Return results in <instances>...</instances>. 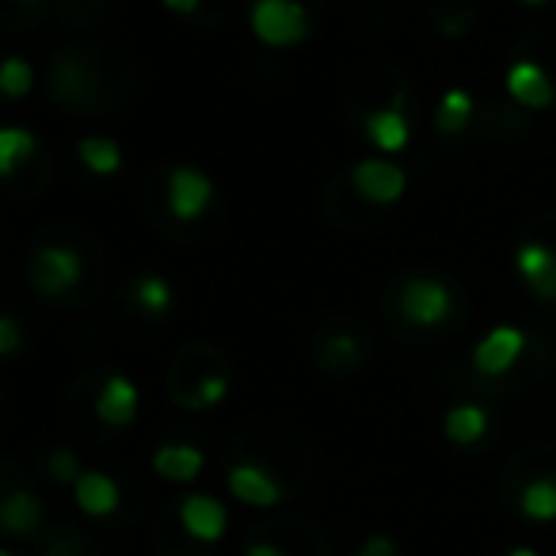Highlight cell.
Segmentation results:
<instances>
[{"label": "cell", "instance_id": "obj_5", "mask_svg": "<svg viewBox=\"0 0 556 556\" xmlns=\"http://www.w3.org/2000/svg\"><path fill=\"white\" fill-rule=\"evenodd\" d=\"M214 202V179L199 168H187L176 164L168 172V210L179 222H194V217L206 214V206Z\"/></svg>", "mask_w": 556, "mask_h": 556}, {"label": "cell", "instance_id": "obj_2", "mask_svg": "<svg viewBox=\"0 0 556 556\" xmlns=\"http://www.w3.org/2000/svg\"><path fill=\"white\" fill-rule=\"evenodd\" d=\"M454 290L442 282V278H427V275H412L401 287V317L408 320L412 328H424V332H434V328H446L454 320Z\"/></svg>", "mask_w": 556, "mask_h": 556}, {"label": "cell", "instance_id": "obj_13", "mask_svg": "<svg viewBox=\"0 0 556 556\" xmlns=\"http://www.w3.org/2000/svg\"><path fill=\"white\" fill-rule=\"evenodd\" d=\"M206 469V457L199 446H187V442H164L153 450V472L168 484H191L199 472Z\"/></svg>", "mask_w": 556, "mask_h": 556}, {"label": "cell", "instance_id": "obj_31", "mask_svg": "<svg viewBox=\"0 0 556 556\" xmlns=\"http://www.w3.org/2000/svg\"><path fill=\"white\" fill-rule=\"evenodd\" d=\"M20 4H39V0H20Z\"/></svg>", "mask_w": 556, "mask_h": 556}, {"label": "cell", "instance_id": "obj_29", "mask_svg": "<svg viewBox=\"0 0 556 556\" xmlns=\"http://www.w3.org/2000/svg\"><path fill=\"white\" fill-rule=\"evenodd\" d=\"M507 556H541V553H533V548L530 545H515V548H510V553Z\"/></svg>", "mask_w": 556, "mask_h": 556}, {"label": "cell", "instance_id": "obj_7", "mask_svg": "<svg viewBox=\"0 0 556 556\" xmlns=\"http://www.w3.org/2000/svg\"><path fill=\"white\" fill-rule=\"evenodd\" d=\"M515 270L538 302H556V252L541 240H522L515 248Z\"/></svg>", "mask_w": 556, "mask_h": 556}, {"label": "cell", "instance_id": "obj_17", "mask_svg": "<svg viewBox=\"0 0 556 556\" xmlns=\"http://www.w3.org/2000/svg\"><path fill=\"white\" fill-rule=\"evenodd\" d=\"M130 298L149 317H168V309L176 305V290H172V282L164 275H138L130 287Z\"/></svg>", "mask_w": 556, "mask_h": 556}, {"label": "cell", "instance_id": "obj_27", "mask_svg": "<svg viewBox=\"0 0 556 556\" xmlns=\"http://www.w3.org/2000/svg\"><path fill=\"white\" fill-rule=\"evenodd\" d=\"M202 0H164V9L176 12V16H191V12H199Z\"/></svg>", "mask_w": 556, "mask_h": 556}, {"label": "cell", "instance_id": "obj_26", "mask_svg": "<svg viewBox=\"0 0 556 556\" xmlns=\"http://www.w3.org/2000/svg\"><path fill=\"white\" fill-rule=\"evenodd\" d=\"M355 556H401V545H396L389 533H374V538H366L363 545H358Z\"/></svg>", "mask_w": 556, "mask_h": 556}, {"label": "cell", "instance_id": "obj_8", "mask_svg": "<svg viewBox=\"0 0 556 556\" xmlns=\"http://www.w3.org/2000/svg\"><path fill=\"white\" fill-rule=\"evenodd\" d=\"M179 522H184V530L191 533L194 541L214 545V541H222L225 530H229V510H225V503L214 500V495L191 492L179 503Z\"/></svg>", "mask_w": 556, "mask_h": 556}, {"label": "cell", "instance_id": "obj_4", "mask_svg": "<svg viewBox=\"0 0 556 556\" xmlns=\"http://www.w3.org/2000/svg\"><path fill=\"white\" fill-rule=\"evenodd\" d=\"M351 187H355L358 199L374 202V206H393L404 194V187H408V176L389 156H363L351 168Z\"/></svg>", "mask_w": 556, "mask_h": 556}, {"label": "cell", "instance_id": "obj_11", "mask_svg": "<svg viewBox=\"0 0 556 556\" xmlns=\"http://www.w3.org/2000/svg\"><path fill=\"white\" fill-rule=\"evenodd\" d=\"M366 138L378 153L393 156V153H404L412 141V118L408 111L401 108V100L393 108H378L366 115Z\"/></svg>", "mask_w": 556, "mask_h": 556}, {"label": "cell", "instance_id": "obj_16", "mask_svg": "<svg viewBox=\"0 0 556 556\" xmlns=\"http://www.w3.org/2000/svg\"><path fill=\"white\" fill-rule=\"evenodd\" d=\"M442 434L450 446H477L488 434V412L480 404H457L442 419Z\"/></svg>", "mask_w": 556, "mask_h": 556}, {"label": "cell", "instance_id": "obj_10", "mask_svg": "<svg viewBox=\"0 0 556 556\" xmlns=\"http://www.w3.org/2000/svg\"><path fill=\"white\" fill-rule=\"evenodd\" d=\"M225 484H229L232 500L248 503V507L267 510V507H275V503H282V484H278L267 469H260V465H248V462L232 465Z\"/></svg>", "mask_w": 556, "mask_h": 556}, {"label": "cell", "instance_id": "obj_28", "mask_svg": "<svg viewBox=\"0 0 556 556\" xmlns=\"http://www.w3.org/2000/svg\"><path fill=\"white\" fill-rule=\"evenodd\" d=\"M244 556H290V553H282V548L267 545V541H255V545L244 548Z\"/></svg>", "mask_w": 556, "mask_h": 556}, {"label": "cell", "instance_id": "obj_9", "mask_svg": "<svg viewBox=\"0 0 556 556\" xmlns=\"http://www.w3.org/2000/svg\"><path fill=\"white\" fill-rule=\"evenodd\" d=\"M507 96L526 111H545L556 100V85L538 62H515L507 70Z\"/></svg>", "mask_w": 556, "mask_h": 556}, {"label": "cell", "instance_id": "obj_1", "mask_svg": "<svg viewBox=\"0 0 556 556\" xmlns=\"http://www.w3.org/2000/svg\"><path fill=\"white\" fill-rule=\"evenodd\" d=\"M248 24H252V35L263 47L275 50L302 47L313 31V20L302 0H255Z\"/></svg>", "mask_w": 556, "mask_h": 556}, {"label": "cell", "instance_id": "obj_24", "mask_svg": "<svg viewBox=\"0 0 556 556\" xmlns=\"http://www.w3.org/2000/svg\"><path fill=\"white\" fill-rule=\"evenodd\" d=\"M47 469L54 480H62V484H77L80 477H85V469H80V457L73 454V450H50L47 457Z\"/></svg>", "mask_w": 556, "mask_h": 556}, {"label": "cell", "instance_id": "obj_12", "mask_svg": "<svg viewBox=\"0 0 556 556\" xmlns=\"http://www.w3.org/2000/svg\"><path fill=\"white\" fill-rule=\"evenodd\" d=\"M138 408H141L138 386L130 378H123V374H111L103 381L100 396H96V416L108 427H130L138 419Z\"/></svg>", "mask_w": 556, "mask_h": 556}, {"label": "cell", "instance_id": "obj_21", "mask_svg": "<svg viewBox=\"0 0 556 556\" xmlns=\"http://www.w3.org/2000/svg\"><path fill=\"white\" fill-rule=\"evenodd\" d=\"M35 153H39V141L24 126H9V130L0 134V172L4 176H16L20 164H27Z\"/></svg>", "mask_w": 556, "mask_h": 556}, {"label": "cell", "instance_id": "obj_19", "mask_svg": "<svg viewBox=\"0 0 556 556\" xmlns=\"http://www.w3.org/2000/svg\"><path fill=\"white\" fill-rule=\"evenodd\" d=\"M518 507L533 522H556V477H538L522 488Z\"/></svg>", "mask_w": 556, "mask_h": 556}, {"label": "cell", "instance_id": "obj_23", "mask_svg": "<svg viewBox=\"0 0 556 556\" xmlns=\"http://www.w3.org/2000/svg\"><path fill=\"white\" fill-rule=\"evenodd\" d=\"M225 393H229V378H225V374H210V378H202V386L194 389V393L179 396V404L191 412H206V408H217V404L225 401Z\"/></svg>", "mask_w": 556, "mask_h": 556}, {"label": "cell", "instance_id": "obj_25", "mask_svg": "<svg viewBox=\"0 0 556 556\" xmlns=\"http://www.w3.org/2000/svg\"><path fill=\"white\" fill-rule=\"evenodd\" d=\"M20 348H24V332H20V320L16 317H0V355L12 358Z\"/></svg>", "mask_w": 556, "mask_h": 556}, {"label": "cell", "instance_id": "obj_18", "mask_svg": "<svg viewBox=\"0 0 556 556\" xmlns=\"http://www.w3.org/2000/svg\"><path fill=\"white\" fill-rule=\"evenodd\" d=\"M472 111H477L472 96L465 92V88H450V92H442L439 108H434V130H439L442 138H454V134H462L465 126H469Z\"/></svg>", "mask_w": 556, "mask_h": 556}, {"label": "cell", "instance_id": "obj_20", "mask_svg": "<svg viewBox=\"0 0 556 556\" xmlns=\"http://www.w3.org/2000/svg\"><path fill=\"white\" fill-rule=\"evenodd\" d=\"M77 156L92 176H115L123 168V149L111 138H80Z\"/></svg>", "mask_w": 556, "mask_h": 556}, {"label": "cell", "instance_id": "obj_15", "mask_svg": "<svg viewBox=\"0 0 556 556\" xmlns=\"http://www.w3.org/2000/svg\"><path fill=\"white\" fill-rule=\"evenodd\" d=\"M42 522V503L35 500L31 492H24V488H12L9 495H4V503H0V526H4V533H12V538H31L35 530H39Z\"/></svg>", "mask_w": 556, "mask_h": 556}, {"label": "cell", "instance_id": "obj_14", "mask_svg": "<svg viewBox=\"0 0 556 556\" xmlns=\"http://www.w3.org/2000/svg\"><path fill=\"white\" fill-rule=\"evenodd\" d=\"M73 500L85 510L88 518H108L118 510V484L108 472H85V477L73 484Z\"/></svg>", "mask_w": 556, "mask_h": 556}, {"label": "cell", "instance_id": "obj_3", "mask_svg": "<svg viewBox=\"0 0 556 556\" xmlns=\"http://www.w3.org/2000/svg\"><path fill=\"white\" fill-rule=\"evenodd\" d=\"M31 287L35 294L42 298H65L80 287V278H85V255L77 248H65V244H42L39 252L31 255Z\"/></svg>", "mask_w": 556, "mask_h": 556}, {"label": "cell", "instance_id": "obj_22", "mask_svg": "<svg viewBox=\"0 0 556 556\" xmlns=\"http://www.w3.org/2000/svg\"><path fill=\"white\" fill-rule=\"evenodd\" d=\"M31 85H35V70L27 58L12 54L9 62L0 65V92L9 96V100H24V96L31 92Z\"/></svg>", "mask_w": 556, "mask_h": 556}, {"label": "cell", "instance_id": "obj_6", "mask_svg": "<svg viewBox=\"0 0 556 556\" xmlns=\"http://www.w3.org/2000/svg\"><path fill=\"white\" fill-rule=\"evenodd\" d=\"M522 348H526V332H522V328L495 325L492 332H488L484 340L472 348V370H477L480 378H503V374H507L510 366L518 363Z\"/></svg>", "mask_w": 556, "mask_h": 556}, {"label": "cell", "instance_id": "obj_30", "mask_svg": "<svg viewBox=\"0 0 556 556\" xmlns=\"http://www.w3.org/2000/svg\"><path fill=\"white\" fill-rule=\"evenodd\" d=\"M522 4H530V9H541V4H545V0H522Z\"/></svg>", "mask_w": 556, "mask_h": 556}, {"label": "cell", "instance_id": "obj_32", "mask_svg": "<svg viewBox=\"0 0 556 556\" xmlns=\"http://www.w3.org/2000/svg\"><path fill=\"white\" fill-rule=\"evenodd\" d=\"M0 556H16V553H9V548H4V553H0Z\"/></svg>", "mask_w": 556, "mask_h": 556}]
</instances>
